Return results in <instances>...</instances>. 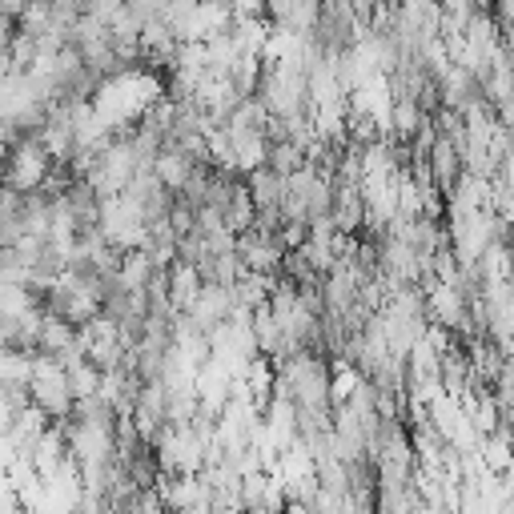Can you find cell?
Segmentation results:
<instances>
[{
    "label": "cell",
    "mask_w": 514,
    "mask_h": 514,
    "mask_svg": "<svg viewBox=\"0 0 514 514\" xmlns=\"http://www.w3.org/2000/svg\"><path fill=\"white\" fill-rule=\"evenodd\" d=\"M165 286H169V306H173L177 314H189L193 302H197V294L205 290L197 266H185V262H173V266L165 270Z\"/></svg>",
    "instance_id": "2"
},
{
    "label": "cell",
    "mask_w": 514,
    "mask_h": 514,
    "mask_svg": "<svg viewBox=\"0 0 514 514\" xmlns=\"http://www.w3.org/2000/svg\"><path fill=\"white\" fill-rule=\"evenodd\" d=\"M266 165L286 181V177H294L298 169H306V145H298V141H278V145H270Z\"/></svg>",
    "instance_id": "3"
},
{
    "label": "cell",
    "mask_w": 514,
    "mask_h": 514,
    "mask_svg": "<svg viewBox=\"0 0 514 514\" xmlns=\"http://www.w3.org/2000/svg\"><path fill=\"white\" fill-rule=\"evenodd\" d=\"M245 189H249V197H253V209H257V217H282L286 181H282V177H278L270 165L253 169V173H245Z\"/></svg>",
    "instance_id": "1"
}]
</instances>
